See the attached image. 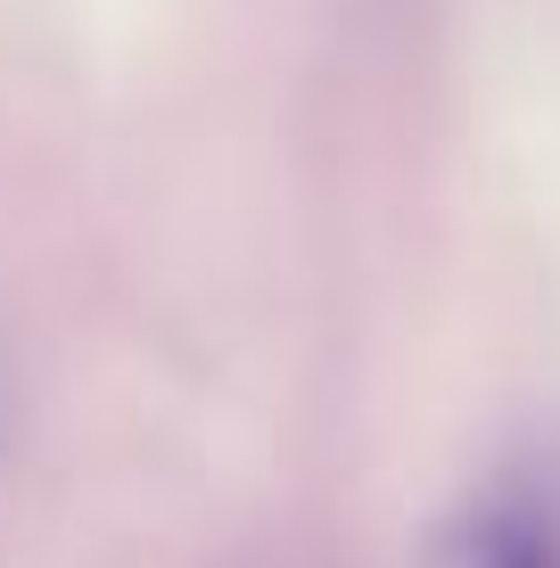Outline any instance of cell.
Masks as SVG:
<instances>
[{"label": "cell", "mask_w": 560, "mask_h": 568, "mask_svg": "<svg viewBox=\"0 0 560 568\" xmlns=\"http://www.w3.org/2000/svg\"><path fill=\"white\" fill-rule=\"evenodd\" d=\"M420 568H560V462H503L429 527Z\"/></svg>", "instance_id": "6da1fadb"}]
</instances>
